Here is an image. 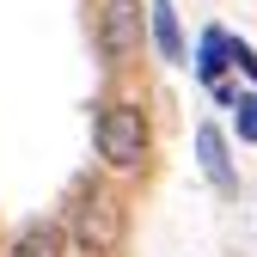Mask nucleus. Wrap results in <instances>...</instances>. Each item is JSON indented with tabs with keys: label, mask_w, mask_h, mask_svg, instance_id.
Instances as JSON below:
<instances>
[{
	"label": "nucleus",
	"mask_w": 257,
	"mask_h": 257,
	"mask_svg": "<svg viewBox=\"0 0 257 257\" xmlns=\"http://www.w3.org/2000/svg\"><path fill=\"white\" fill-rule=\"evenodd\" d=\"M92 147H98V159L110 172H141L147 166V153H153V128H147V110L141 104H104L98 122H92Z\"/></svg>",
	"instance_id": "nucleus-1"
},
{
	"label": "nucleus",
	"mask_w": 257,
	"mask_h": 257,
	"mask_svg": "<svg viewBox=\"0 0 257 257\" xmlns=\"http://www.w3.org/2000/svg\"><path fill=\"white\" fill-rule=\"evenodd\" d=\"M92 37H98L104 68H128L147 43V7L141 0H98V19H92Z\"/></svg>",
	"instance_id": "nucleus-3"
},
{
	"label": "nucleus",
	"mask_w": 257,
	"mask_h": 257,
	"mask_svg": "<svg viewBox=\"0 0 257 257\" xmlns=\"http://www.w3.org/2000/svg\"><path fill=\"white\" fill-rule=\"evenodd\" d=\"M227 31H220V25H208L202 31V43H196V80L202 86H214V80H227V68H233V61H227Z\"/></svg>",
	"instance_id": "nucleus-7"
},
{
	"label": "nucleus",
	"mask_w": 257,
	"mask_h": 257,
	"mask_svg": "<svg viewBox=\"0 0 257 257\" xmlns=\"http://www.w3.org/2000/svg\"><path fill=\"white\" fill-rule=\"evenodd\" d=\"M233 122H239V141H257V92L233 98Z\"/></svg>",
	"instance_id": "nucleus-8"
},
{
	"label": "nucleus",
	"mask_w": 257,
	"mask_h": 257,
	"mask_svg": "<svg viewBox=\"0 0 257 257\" xmlns=\"http://www.w3.org/2000/svg\"><path fill=\"white\" fill-rule=\"evenodd\" d=\"M227 61H233V68H239V74L257 86V49H251L245 37H233V43H227Z\"/></svg>",
	"instance_id": "nucleus-9"
},
{
	"label": "nucleus",
	"mask_w": 257,
	"mask_h": 257,
	"mask_svg": "<svg viewBox=\"0 0 257 257\" xmlns=\"http://www.w3.org/2000/svg\"><path fill=\"white\" fill-rule=\"evenodd\" d=\"M147 43L159 49V61H184V31L172 0H147Z\"/></svg>",
	"instance_id": "nucleus-5"
},
{
	"label": "nucleus",
	"mask_w": 257,
	"mask_h": 257,
	"mask_svg": "<svg viewBox=\"0 0 257 257\" xmlns=\"http://www.w3.org/2000/svg\"><path fill=\"white\" fill-rule=\"evenodd\" d=\"M68 245H80L86 257H116L122 251V202L110 196V190H80L74 196Z\"/></svg>",
	"instance_id": "nucleus-2"
},
{
	"label": "nucleus",
	"mask_w": 257,
	"mask_h": 257,
	"mask_svg": "<svg viewBox=\"0 0 257 257\" xmlns=\"http://www.w3.org/2000/svg\"><path fill=\"white\" fill-rule=\"evenodd\" d=\"M196 159H202V172H208L214 190H233V184H239V178H233V159H227V135H220L214 122L196 128Z\"/></svg>",
	"instance_id": "nucleus-6"
},
{
	"label": "nucleus",
	"mask_w": 257,
	"mask_h": 257,
	"mask_svg": "<svg viewBox=\"0 0 257 257\" xmlns=\"http://www.w3.org/2000/svg\"><path fill=\"white\" fill-rule=\"evenodd\" d=\"M7 257H68V227L61 220H31L7 245Z\"/></svg>",
	"instance_id": "nucleus-4"
}]
</instances>
